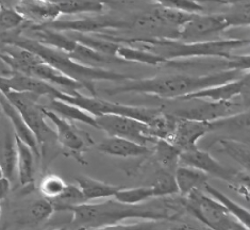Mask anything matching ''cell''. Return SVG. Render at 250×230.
Masks as SVG:
<instances>
[{
    "mask_svg": "<svg viewBox=\"0 0 250 230\" xmlns=\"http://www.w3.org/2000/svg\"><path fill=\"white\" fill-rule=\"evenodd\" d=\"M174 175L179 195L182 197L188 196L189 193L196 190H201L208 179V175L202 173L201 170L187 167V165H179Z\"/></svg>",
    "mask_w": 250,
    "mask_h": 230,
    "instance_id": "23",
    "label": "cell"
},
{
    "mask_svg": "<svg viewBox=\"0 0 250 230\" xmlns=\"http://www.w3.org/2000/svg\"><path fill=\"white\" fill-rule=\"evenodd\" d=\"M42 107L47 120H49L55 127L57 142L62 146L65 153L73 157L79 163L85 164L86 161L83 158V153L91 146V138L86 133L78 130L71 121L64 119L61 115L45 108L44 105Z\"/></svg>",
    "mask_w": 250,
    "mask_h": 230,
    "instance_id": "9",
    "label": "cell"
},
{
    "mask_svg": "<svg viewBox=\"0 0 250 230\" xmlns=\"http://www.w3.org/2000/svg\"><path fill=\"white\" fill-rule=\"evenodd\" d=\"M29 35L27 38L37 41L40 44L51 47L58 50H61L69 54L75 49L77 42L71 39L66 32H61L47 28L45 26H33L29 27Z\"/></svg>",
    "mask_w": 250,
    "mask_h": 230,
    "instance_id": "21",
    "label": "cell"
},
{
    "mask_svg": "<svg viewBox=\"0 0 250 230\" xmlns=\"http://www.w3.org/2000/svg\"><path fill=\"white\" fill-rule=\"evenodd\" d=\"M58 99L64 100L69 104H73L82 110L86 111L87 113L93 116H98L103 114H117L130 116L133 119L140 120L147 124L151 123L161 113V109L157 108H145V107H135V105H128L123 104L111 103L108 100L100 99L96 96H86L80 92H77L73 95L61 91L58 94Z\"/></svg>",
    "mask_w": 250,
    "mask_h": 230,
    "instance_id": "5",
    "label": "cell"
},
{
    "mask_svg": "<svg viewBox=\"0 0 250 230\" xmlns=\"http://www.w3.org/2000/svg\"><path fill=\"white\" fill-rule=\"evenodd\" d=\"M192 100H194L195 105L188 108L176 110L171 114L189 120L212 122L241 112V105L234 103L233 100H230V102H213V100L208 99Z\"/></svg>",
    "mask_w": 250,
    "mask_h": 230,
    "instance_id": "13",
    "label": "cell"
},
{
    "mask_svg": "<svg viewBox=\"0 0 250 230\" xmlns=\"http://www.w3.org/2000/svg\"><path fill=\"white\" fill-rule=\"evenodd\" d=\"M116 58L124 61L125 63L128 62H136L142 64H147V65L157 66L160 64L167 63L163 58L153 54V52L148 51L146 49L139 48V47L131 46V45H123L120 44V47L116 51Z\"/></svg>",
    "mask_w": 250,
    "mask_h": 230,
    "instance_id": "30",
    "label": "cell"
},
{
    "mask_svg": "<svg viewBox=\"0 0 250 230\" xmlns=\"http://www.w3.org/2000/svg\"><path fill=\"white\" fill-rule=\"evenodd\" d=\"M50 200L55 207V211H66V209L71 206L87 202L80 188L75 185H67L60 196Z\"/></svg>",
    "mask_w": 250,
    "mask_h": 230,
    "instance_id": "36",
    "label": "cell"
},
{
    "mask_svg": "<svg viewBox=\"0 0 250 230\" xmlns=\"http://www.w3.org/2000/svg\"><path fill=\"white\" fill-rule=\"evenodd\" d=\"M95 119L97 129L110 137L125 138L142 145L156 142V139L150 134L149 126L145 122L117 114H103L95 116Z\"/></svg>",
    "mask_w": 250,
    "mask_h": 230,
    "instance_id": "10",
    "label": "cell"
},
{
    "mask_svg": "<svg viewBox=\"0 0 250 230\" xmlns=\"http://www.w3.org/2000/svg\"><path fill=\"white\" fill-rule=\"evenodd\" d=\"M0 215H1V207H0Z\"/></svg>",
    "mask_w": 250,
    "mask_h": 230,
    "instance_id": "44",
    "label": "cell"
},
{
    "mask_svg": "<svg viewBox=\"0 0 250 230\" xmlns=\"http://www.w3.org/2000/svg\"><path fill=\"white\" fill-rule=\"evenodd\" d=\"M60 9L61 14H100L104 3L100 0H52Z\"/></svg>",
    "mask_w": 250,
    "mask_h": 230,
    "instance_id": "32",
    "label": "cell"
},
{
    "mask_svg": "<svg viewBox=\"0 0 250 230\" xmlns=\"http://www.w3.org/2000/svg\"><path fill=\"white\" fill-rule=\"evenodd\" d=\"M152 188L154 197H166L179 194L174 173L161 168L154 177Z\"/></svg>",
    "mask_w": 250,
    "mask_h": 230,
    "instance_id": "35",
    "label": "cell"
},
{
    "mask_svg": "<svg viewBox=\"0 0 250 230\" xmlns=\"http://www.w3.org/2000/svg\"><path fill=\"white\" fill-rule=\"evenodd\" d=\"M2 113V111H1V108H0V114H1Z\"/></svg>",
    "mask_w": 250,
    "mask_h": 230,
    "instance_id": "45",
    "label": "cell"
},
{
    "mask_svg": "<svg viewBox=\"0 0 250 230\" xmlns=\"http://www.w3.org/2000/svg\"><path fill=\"white\" fill-rule=\"evenodd\" d=\"M14 9L25 21L33 26H45L56 21L62 15L52 0H19Z\"/></svg>",
    "mask_w": 250,
    "mask_h": 230,
    "instance_id": "16",
    "label": "cell"
},
{
    "mask_svg": "<svg viewBox=\"0 0 250 230\" xmlns=\"http://www.w3.org/2000/svg\"><path fill=\"white\" fill-rule=\"evenodd\" d=\"M0 108H1L2 113L7 116L9 121L11 122L14 129V134L16 137L21 139L22 142H25L29 147H30L32 151L34 152L35 157H40V146L37 139H35V135L30 130V128L28 127L19 110L10 103V100L1 91H0Z\"/></svg>",
    "mask_w": 250,
    "mask_h": 230,
    "instance_id": "20",
    "label": "cell"
},
{
    "mask_svg": "<svg viewBox=\"0 0 250 230\" xmlns=\"http://www.w3.org/2000/svg\"><path fill=\"white\" fill-rule=\"evenodd\" d=\"M152 197H154V195L151 187H140L134 188H121L114 195V199L117 202L127 205H140Z\"/></svg>",
    "mask_w": 250,
    "mask_h": 230,
    "instance_id": "38",
    "label": "cell"
},
{
    "mask_svg": "<svg viewBox=\"0 0 250 230\" xmlns=\"http://www.w3.org/2000/svg\"><path fill=\"white\" fill-rule=\"evenodd\" d=\"M76 181L87 202L88 200L100 198L114 197L115 193L122 188L120 186L106 184V182H103L87 176L76 177Z\"/></svg>",
    "mask_w": 250,
    "mask_h": 230,
    "instance_id": "26",
    "label": "cell"
},
{
    "mask_svg": "<svg viewBox=\"0 0 250 230\" xmlns=\"http://www.w3.org/2000/svg\"><path fill=\"white\" fill-rule=\"evenodd\" d=\"M1 176H3V174H2V169H1V165H0V177Z\"/></svg>",
    "mask_w": 250,
    "mask_h": 230,
    "instance_id": "43",
    "label": "cell"
},
{
    "mask_svg": "<svg viewBox=\"0 0 250 230\" xmlns=\"http://www.w3.org/2000/svg\"><path fill=\"white\" fill-rule=\"evenodd\" d=\"M241 25H249L248 12L232 15L196 13L178 30L176 39L182 41H210L211 37H216L231 27Z\"/></svg>",
    "mask_w": 250,
    "mask_h": 230,
    "instance_id": "7",
    "label": "cell"
},
{
    "mask_svg": "<svg viewBox=\"0 0 250 230\" xmlns=\"http://www.w3.org/2000/svg\"><path fill=\"white\" fill-rule=\"evenodd\" d=\"M68 56L73 58L77 62L84 64V65L87 66L95 67H103L104 65L113 63H125L122 60H120V59L100 54V52L90 48V47L82 45L78 42H77L75 49L69 52Z\"/></svg>",
    "mask_w": 250,
    "mask_h": 230,
    "instance_id": "29",
    "label": "cell"
},
{
    "mask_svg": "<svg viewBox=\"0 0 250 230\" xmlns=\"http://www.w3.org/2000/svg\"><path fill=\"white\" fill-rule=\"evenodd\" d=\"M204 188L208 195H210L214 199H216L219 204H222L226 208V210H227L236 221H239L242 224L244 228H250V213L247 209L242 207L241 205L235 203L234 200H232L227 195H225L224 193L217 190L216 188L211 186L208 181L205 184Z\"/></svg>",
    "mask_w": 250,
    "mask_h": 230,
    "instance_id": "28",
    "label": "cell"
},
{
    "mask_svg": "<svg viewBox=\"0 0 250 230\" xmlns=\"http://www.w3.org/2000/svg\"><path fill=\"white\" fill-rule=\"evenodd\" d=\"M152 152L160 167L164 170L175 173L180 165V150L167 140H156Z\"/></svg>",
    "mask_w": 250,
    "mask_h": 230,
    "instance_id": "27",
    "label": "cell"
},
{
    "mask_svg": "<svg viewBox=\"0 0 250 230\" xmlns=\"http://www.w3.org/2000/svg\"><path fill=\"white\" fill-rule=\"evenodd\" d=\"M30 75L48 82L51 85L58 87L59 90L70 94V95L79 92V90H82V88H84V86L80 82L70 78V77L63 74L60 70L44 61L37 64L31 69Z\"/></svg>",
    "mask_w": 250,
    "mask_h": 230,
    "instance_id": "22",
    "label": "cell"
},
{
    "mask_svg": "<svg viewBox=\"0 0 250 230\" xmlns=\"http://www.w3.org/2000/svg\"><path fill=\"white\" fill-rule=\"evenodd\" d=\"M97 149L112 157L138 158L152 152L147 145H142L125 138L110 137L105 138L97 144Z\"/></svg>",
    "mask_w": 250,
    "mask_h": 230,
    "instance_id": "19",
    "label": "cell"
},
{
    "mask_svg": "<svg viewBox=\"0 0 250 230\" xmlns=\"http://www.w3.org/2000/svg\"><path fill=\"white\" fill-rule=\"evenodd\" d=\"M25 22L22 16L14 8L0 5V31H11Z\"/></svg>",
    "mask_w": 250,
    "mask_h": 230,
    "instance_id": "40",
    "label": "cell"
},
{
    "mask_svg": "<svg viewBox=\"0 0 250 230\" xmlns=\"http://www.w3.org/2000/svg\"><path fill=\"white\" fill-rule=\"evenodd\" d=\"M0 91L31 93L40 97L47 96L49 98H56L58 94L61 92L58 87L38 77L15 72L0 76Z\"/></svg>",
    "mask_w": 250,
    "mask_h": 230,
    "instance_id": "14",
    "label": "cell"
},
{
    "mask_svg": "<svg viewBox=\"0 0 250 230\" xmlns=\"http://www.w3.org/2000/svg\"><path fill=\"white\" fill-rule=\"evenodd\" d=\"M15 140L17 147V177H19V180L22 187L32 186L34 182V152L16 135Z\"/></svg>",
    "mask_w": 250,
    "mask_h": 230,
    "instance_id": "24",
    "label": "cell"
},
{
    "mask_svg": "<svg viewBox=\"0 0 250 230\" xmlns=\"http://www.w3.org/2000/svg\"><path fill=\"white\" fill-rule=\"evenodd\" d=\"M67 184L57 175H47L40 184V192L45 198L55 199L60 196Z\"/></svg>",
    "mask_w": 250,
    "mask_h": 230,
    "instance_id": "39",
    "label": "cell"
},
{
    "mask_svg": "<svg viewBox=\"0 0 250 230\" xmlns=\"http://www.w3.org/2000/svg\"><path fill=\"white\" fill-rule=\"evenodd\" d=\"M108 40L118 44L127 43L128 45L139 47L153 52L167 62L177 61L178 59L211 57L231 60L235 57L232 51L242 48L249 44L248 40L230 39V40H210V41H182L172 38H134L121 39L104 34Z\"/></svg>",
    "mask_w": 250,
    "mask_h": 230,
    "instance_id": "2",
    "label": "cell"
},
{
    "mask_svg": "<svg viewBox=\"0 0 250 230\" xmlns=\"http://www.w3.org/2000/svg\"><path fill=\"white\" fill-rule=\"evenodd\" d=\"M16 164H17V147H16L15 135L7 134V137L4 138L3 144H2L0 165H1L3 176L7 177L11 182L14 180L15 176H17Z\"/></svg>",
    "mask_w": 250,
    "mask_h": 230,
    "instance_id": "33",
    "label": "cell"
},
{
    "mask_svg": "<svg viewBox=\"0 0 250 230\" xmlns=\"http://www.w3.org/2000/svg\"><path fill=\"white\" fill-rule=\"evenodd\" d=\"M195 14L196 13H188V12L177 9L160 7V5L150 13V15L161 26L164 28L168 27L171 29H177V31L186 25Z\"/></svg>",
    "mask_w": 250,
    "mask_h": 230,
    "instance_id": "31",
    "label": "cell"
},
{
    "mask_svg": "<svg viewBox=\"0 0 250 230\" xmlns=\"http://www.w3.org/2000/svg\"><path fill=\"white\" fill-rule=\"evenodd\" d=\"M10 187H11V181L7 178V177L4 176L0 177V200H2L8 196Z\"/></svg>",
    "mask_w": 250,
    "mask_h": 230,
    "instance_id": "42",
    "label": "cell"
},
{
    "mask_svg": "<svg viewBox=\"0 0 250 230\" xmlns=\"http://www.w3.org/2000/svg\"><path fill=\"white\" fill-rule=\"evenodd\" d=\"M44 107L51 110L52 112H55V113L59 115H61L64 119H66L68 121L80 122L97 129V124L95 116L87 113L86 111L82 110L81 108L77 107V105L73 104H69L58 98H50L49 105H44Z\"/></svg>",
    "mask_w": 250,
    "mask_h": 230,
    "instance_id": "25",
    "label": "cell"
},
{
    "mask_svg": "<svg viewBox=\"0 0 250 230\" xmlns=\"http://www.w3.org/2000/svg\"><path fill=\"white\" fill-rule=\"evenodd\" d=\"M2 92V91H1ZM10 103L19 110L28 127L35 135L39 146L45 150L47 146L57 142L55 128L47 122V117L43 112V107L39 104L40 96L31 93L22 92H2Z\"/></svg>",
    "mask_w": 250,
    "mask_h": 230,
    "instance_id": "6",
    "label": "cell"
},
{
    "mask_svg": "<svg viewBox=\"0 0 250 230\" xmlns=\"http://www.w3.org/2000/svg\"><path fill=\"white\" fill-rule=\"evenodd\" d=\"M55 212V207L48 198H42L33 202L26 210V220L31 224H40L48 221Z\"/></svg>",
    "mask_w": 250,
    "mask_h": 230,
    "instance_id": "37",
    "label": "cell"
},
{
    "mask_svg": "<svg viewBox=\"0 0 250 230\" xmlns=\"http://www.w3.org/2000/svg\"><path fill=\"white\" fill-rule=\"evenodd\" d=\"M242 76V69L225 68L209 75H162L152 78H131L122 82V85L104 90L109 95L136 93L153 95L161 98H182L207 87L215 86L234 80Z\"/></svg>",
    "mask_w": 250,
    "mask_h": 230,
    "instance_id": "1",
    "label": "cell"
},
{
    "mask_svg": "<svg viewBox=\"0 0 250 230\" xmlns=\"http://www.w3.org/2000/svg\"><path fill=\"white\" fill-rule=\"evenodd\" d=\"M45 27L61 32H76L84 34H97L108 29H128L133 27V21H126L116 20L115 17L109 16H94L83 17L79 20L60 21L57 20Z\"/></svg>",
    "mask_w": 250,
    "mask_h": 230,
    "instance_id": "12",
    "label": "cell"
},
{
    "mask_svg": "<svg viewBox=\"0 0 250 230\" xmlns=\"http://www.w3.org/2000/svg\"><path fill=\"white\" fill-rule=\"evenodd\" d=\"M2 46V43L1 42H0V47H1Z\"/></svg>",
    "mask_w": 250,
    "mask_h": 230,
    "instance_id": "46",
    "label": "cell"
},
{
    "mask_svg": "<svg viewBox=\"0 0 250 230\" xmlns=\"http://www.w3.org/2000/svg\"><path fill=\"white\" fill-rule=\"evenodd\" d=\"M66 211L71 212V225L76 228H111L118 223L131 219L146 221L172 220L166 210L151 209L148 206L127 205L116 199L106 200L100 204H87L71 206Z\"/></svg>",
    "mask_w": 250,
    "mask_h": 230,
    "instance_id": "3",
    "label": "cell"
},
{
    "mask_svg": "<svg viewBox=\"0 0 250 230\" xmlns=\"http://www.w3.org/2000/svg\"><path fill=\"white\" fill-rule=\"evenodd\" d=\"M218 145L220 147V150L225 152L226 155L231 157L237 163H240L241 167L248 172L249 170L248 145L232 139H220L218 141Z\"/></svg>",
    "mask_w": 250,
    "mask_h": 230,
    "instance_id": "34",
    "label": "cell"
},
{
    "mask_svg": "<svg viewBox=\"0 0 250 230\" xmlns=\"http://www.w3.org/2000/svg\"><path fill=\"white\" fill-rule=\"evenodd\" d=\"M213 131L212 122L184 119L177 116L175 131L169 142L181 151L197 147L198 141L207 133Z\"/></svg>",
    "mask_w": 250,
    "mask_h": 230,
    "instance_id": "15",
    "label": "cell"
},
{
    "mask_svg": "<svg viewBox=\"0 0 250 230\" xmlns=\"http://www.w3.org/2000/svg\"><path fill=\"white\" fill-rule=\"evenodd\" d=\"M184 206L190 214L209 228L215 230L245 229L222 204L210 195H205L201 190H196L186 196Z\"/></svg>",
    "mask_w": 250,
    "mask_h": 230,
    "instance_id": "8",
    "label": "cell"
},
{
    "mask_svg": "<svg viewBox=\"0 0 250 230\" xmlns=\"http://www.w3.org/2000/svg\"><path fill=\"white\" fill-rule=\"evenodd\" d=\"M160 7L177 9L188 12V13H202L205 7L196 0H152Z\"/></svg>",
    "mask_w": 250,
    "mask_h": 230,
    "instance_id": "41",
    "label": "cell"
},
{
    "mask_svg": "<svg viewBox=\"0 0 250 230\" xmlns=\"http://www.w3.org/2000/svg\"><path fill=\"white\" fill-rule=\"evenodd\" d=\"M0 61L12 72L30 75L31 69L43 60L34 52L21 47L3 44L0 47Z\"/></svg>",
    "mask_w": 250,
    "mask_h": 230,
    "instance_id": "18",
    "label": "cell"
},
{
    "mask_svg": "<svg viewBox=\"0 0 250 230\" xmlns=\"http://www.w3.org/2000/svg\"><path fill=\"white\" fill-rule=\"evenodd\" d=\"M3 44H11L21 47L37 54L44 62L50 64L51 66L59 69L60 72L73 78L74 80L83 84L86 91L91 93L92 96H96L95 90V81H114L123 82L131 78V76L106 69L104 67L87 66L81 64L69 57L68 54L58 50L51 47L42 45L37 41L27 37H14L0 41Z\"/></svg>",
    "mask_w": 250,
    "mask_h": 230,
    "instance_id": "4",
    "label": "cell"
},
{
    "mask_svg": "<svg viewBox=\"0 0 250 230\" xmlns=\"http://www.w3.org/2000/svg\"><path fill=\"white\" fill-rule=\"evenodd\" d=\"M180 164L199 169L206 175H211L225 181L235 182L239 179L248 184V174L243 175L237 173L234 169L226 167L225 165L219 163L210 152L198 148V146L194 147L192 149L181 151Z\"/></svg>",
    "mask_w": 250,
    "mask_h": 230,
    "instance_id": "11",
    "label": "cell"
},
{
    "mask_svg": "<svg viewBox=\"0 0 250 230\" xmlns=\"http://www.w3.org/2000/svg\"><path fill=\"white\" fill-rule=\"evenodd\" d=\"M248 88L249 74L247 73L234 80L228 81L223 84L204 88V90L192 93L180 99H208L213 100V102H230V100H233V98L243 95L245 92H248Z\"/></svg>",
    "mask_w": 250,
    "mask_h": 230,
    "instance_id": "17",
    "label": "cell"
}]
</instances>
